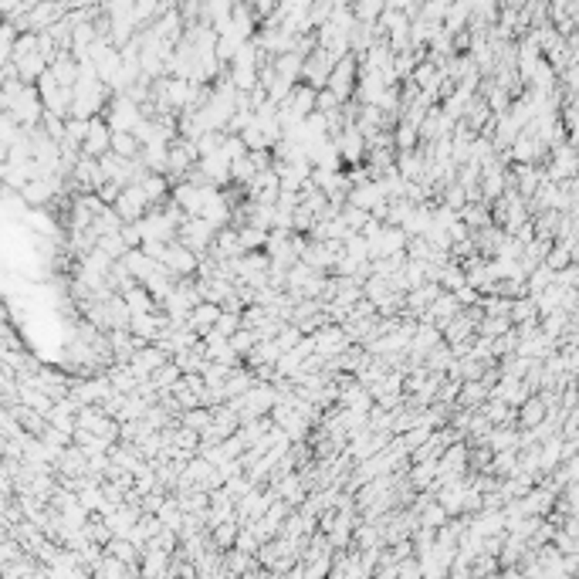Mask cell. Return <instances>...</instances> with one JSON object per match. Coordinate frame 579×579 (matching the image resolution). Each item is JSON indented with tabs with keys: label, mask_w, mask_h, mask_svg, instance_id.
<instances>
[{
	"label": "cell",
	"mask_w": 579,
	"mask_h": 579,
	"mask_svg": "<svg viewBox=\"0 0 579 579\" xmlns=\"http://www.w3.org/2000/svg\"><path fill=\"white\" fill-rule=\"evenodd\" d=\"M4 102V112H11L17 122L24 129H38L41 119H44V99H41L38 85H27V81H21L17 89H14V95H7V99H0Z\"/></svg>",
	"instance_id": "6da1fadb"
},
{
	"label": "cell",
	"mask_w": 579,
	"mask_h": 579,
	"mask_svg": "<svg viewBox=\"0 0 579 579\" xmlns=\"http://www.w3.org/2000/svg\"><path fill=\"white\" fill-rule=\"evenodd\" d=\"M177 237H180L190 251H197V254H207V251L214 247V241H217V227H214L207 217H187L180 224V234H177Z\"/></svg>",
	"instance_id": "7a4b0ae2"
},
{
	"label": "cell",
	"mask_w": 579,
	"mask_h": 579,
	"mask_svg": "<svg viewBox=\"0 0 579 579\" xmlns=\"http://www.w3.org/2000/svg\"><path fill=\"white\" fill-rule=\"evenodd\" d=\"M142 105L132 102L126 91H116V99H112V105H109V126L116 129V132H136V126L142 122Z\"/></svg>",
	"instance_id": "3957f363"
},
{
	"label": "cell",
	"mask_w": 579,
	"mask_h": 579,
	"mask_svg": "<svg viewBox=\"0 0 579 579\" xmlns=\"http://www.w3.org/2000/svg\"><path fill=\"white\" fill-rule=\"evenodd\" d=\"M163 264H167L177 278H193V274H197V268H200V254H197V251H190V247L177 237V241H169V244H167Z\"/></svg>",
	"instance_id": "277c9868"
},
{
	"label": "cell",
	"mask_w": 579,
	"mask_h": 579,
	"mask_svg": "<svg viewBox=\"0 0 579 579\" xmlns=\"http://www.w3.org/2000/svg\"><path fill=\"white\" fill-rule=\"evenodd\" d=\"M112 207H116L119 214H122V220H126V224H129V220H142V217H146V214H149V207H153V204H149V197L142 193V187H139V183H129L126 190L119 193V200H116V204H112Z\"/></svg>",
	"instance_id": "5b68a950"
},
{
	"label": "cell",
	"mask_w": 579,
	"mask_h": 579,
	"mask_svg": "<svg viewBox=\"0 0 579 579\" xmlns=\"http://www.w3.org/2000/svg\"><path fill=\"white\" fill-rule=\"evenodd\" d=\"M163 362H169V356L163 352V346H159V342H146V346L136 349V356L129 360V366H132V373L139 376V383H142V380H149Z\"/></svg>",
	"instance_id": "8992f818"
},
{
	"label": "cell",
	"mask_w": 579,
	"mask_h": 579,
	"mask_svg": "<svg viewBox=\"0 0 579 579\" xmlns=\"http://www.w3.org/2000/svg\"><path fill=\"white\" fill-rule=\"evenodd\" d=\"M231 156L224 153V149H217V153H207V156H200L197 159V167L204 169V177L214 187H227V183H234V177H231Z\"/></svg>",
	"instance_id": "52a82bcc"
},
{
	"label": "cell",
	"mask_w": 579,
	"mask_h": 579,
	"mask_svg": "<svg viewBox=\"0 0 579 579\" xmlns=\"http://www.w3.org/2000/svg\"><path fill=\"white\" fill-rule=\"evenodd\" d=\"M112 132H116V129L109 126V119L91 116L89 136H85V153L89 156H105L109 149H112Z\"/></svg>",
	"instance_id": "ba28073f"
},
{
	"label": "cell",
	"mask_w": 579,
	"mask_h": 579,
	"mask_svg": "<svg viewBox=\"0 0 579 579\" xmlns=\"http://www.w3.org/2000/svg\"><path fill=\"white\" fill-rule=\"evenodd\" d=\"M349 204L362 207V210H376V207L390 204V197H386V190L380 187V180H366V183H360V187L349 190Z\"/></svg>",
	"instance_id": "9c48e42d"
},
{
	"label": "cell",
	"mask_w": 579,
	"mask_h": 579,
	"mask_svg": "<svg viewBox=\"0 0 579 579\" xmlns=\"http://www.w3.org/2000/svg\"><path fill=\"white\" fill-rule=\"evenodd\" d=\"M139 159L153 169V173H167V167H169V142L167 139L146 142V146H142V153H139Z\"/></svg>",
	"instance_id": "30bf717a"
},
{
	"label": "cell",
	"mask_w": 579,
	"mask_h": 579,
	"mask_svg": "<svg viewBox=\"0 0 579 579\" xmlns=\"http://www.w3.org/2000/svg\"><path fill=\"white\" fill-rule=\"evenodd\" d=\"M220 312H224V309H220L217 302H200V305H193V312H190V325L200 335H207L214 325H217Z\"/></svg>",
	"instance_id": "8fae6325"
},
{
	"label": "cell",
	"mask_w": 579,
	"mask_h": 579,
	"mask_svg": "<svg viewBox=\"0 0 579 579\" xmlns=\"http://www.w3.org/2000/svg\"><path fill=\"white\" fill-rule=\"evenodd\" d=\"M284 102L292 105L298 116H312V112H315V102H319V89H315V85H309V81H305V85H295V89H292V95H288Z\"/></svg>",
	"instance_id": "7c38bea8"
},
{
	"label": "cell",
	"mask_w": 579,
	"mask_h": 579,
	"mask_svg": "<svg viewBox=\"0 0 579 579\" xmlns=\"http://www.w3.org/2000/svg\"><path fill=\"white\" fill-rule=\"evenodd\" d=\"M461 220L471 227V231H477V227H488V224H491L488 200H467V204L461 207Z\"/></svg>",
	"instance_id": "4fadbf2b"
},
{
	"label": "cell",
	"mask_w": 579,
	"mask_h": 579,
	"mask_svg": "<svg viewBox=\"0 0 579 579\" xmlns=\"http://www.w3.org/2000/svg\"><path fill=\"white\" fill-rule=\"evenodd\" d=\"M241 528L244 525H241L237 518H227V522H220V525L210 528V535H214V542L227 553V549H234V542H237V535H241Z\"/></svg>",
	"instance_id": "5bb4252c"
},
{
	"label": "cell",
	"mask_w": 579,
	"mask_h": 579,
	"mask_svg": "<svg viewBox=\"0 0 579 579\" xmlns=\"http://www.w3.org/2000/svg\"><path fill=\"white\" fill-rule=\"evenodd\" d=\"M180 424H187V427H193V430L204 434L207 427L214 424V410H210V407H190V410L180 413Z\"/></svg>",
	"instance_id": "9a60e30c"
},
{
	"label": "cell",
	"mask_w": 579,
	"mask_h": 579,
	"mask_svg": "<svg viewBox=\"0 0 579 579\" xmlns=\"http://www.w3.org/2000/svg\"><path fill=\"white\" fill-rule=\"evenodd\" d=\"M180 376H183V370H180V366H177L173 360H169V362H163V366H159V370L149 376V380L156 383V390H173V386L180 383Z\"/></svg>",
	"instance_id": "2e32d148"
},
{
	"label": "cell",
	"mask_w": 579,
	"mask_h": 579,
	"mask_svg": "<svg viewBox=\"0 0 579 579\" xmlns=\"http://www.w3.org/2000/svg\"><path fill=\"white\" fill-rule=\"evenodd\" d=\"M257 173H261V169H257V163L251 159V153L231 163V177H234V183H241V187H247V183L257 177Z\"/></svg>",
	"instance_id": "e0dca14e"
},
{
	"label": "cell",
	"mask_w": 579,
	"mask_h": 579,
	"mask_svg": "<svg viewBox=\"0 0 579 579\" xmlns=\"http://www.w3.org/2000/svg\"><path fill=\"white\" fill-rule=\"evenodd\" d=\"M99 251H105L112 261H119V257H126V251H132V247L126 244L122 231H116V234H102V237H99Z\"/></svg>",
	"instance_id": "ac0fdd59"
},
{
	"label": "cell",
	"mask_w": 579,
	"mask_h": 579,
	"mask_svg": "<svg viewBox=\"0 0 579 579\" xmlns=\"http://www.w3.org/2000/svg\"><path fill=\"white\" fill-rule=\"evenodd\" d=\"M339 214H342V220L349 224V231H356V234H362V227L373 220V210H362V207H356V204H346Z\"/></svg>",
	"instance_id": "d6986e66"
},
{
	"label": "cell",
	"mask_w": 579,
	"mask_h": 579,
	"mask_svg": "<svg viewBox=\"0 0 579 579\" xmlns=\"http://www.w3.org/2000/svg\"><path fill=\"white\" fill-rule=\"evenodd\" d=\"M518 417H522V424H525V427L542 424V417H545V400H539V397L525 400V403H522V410H518Z\"/></svg>",
	"instance_id": "ffe728a7"
},
{
	"label": "cell",
	"mask_w": 579,
	"mask_h": 579,
	"mask_svg": "<svg viewBox=\"0 0 579 579\" xmlns=\"http://www.w3.org/2000/svg\"><path fill=\"white\" fill-rule=\"evenodd\" d=\"M112 149L122 156H139L142 142L136 139V132H112Z\"/></svg>",
	"instance_id": "44dd1931"
},
{
	"label": "cell",
	"mask_w": 579,
	"mask_h": 579,
	"mask_svg": "<svg viewBox=\"0 0 579 579\" xmlns=\"http://www.w3.org/2000/svg\"><path fill=\"white\" fill-rule=\"evenodd\" d=\"M268 234L271 231H261V227H251V224H244V227H241L244 251H264V244H268Z\"/></svg>",
	"instance_id": "7402d4cb"
},
{
	"label": "cell",
	"mask_w": 579,
	"mask_h": 579,
	"mask_svg": "<svg viewBox=\"0 0 579 579\" xmlns=\"http://www.w3.org/2000/svg\"><path fill=\"white\" fill-rule=\"evenodd\" d=\"M241 325H244V312H227V309H224V312H220V319H217V325H214V329H217L220 335H227V339H231V335L237 332Z\"/></svg>",
	"instance_id": "603a6c76"
},
{
	"label": "cell",
	"mask_w": 579,
	"mask_h": 579,
	"mask_svg": "<svg viewBox=\"0 0 579 579\" xmlns=\"http://www.w3.org/2000/svg\"><path fill=\"white\" fill-rule=\"evenodd\" d=\"M122 237H126L129 247H142V244H146V234H142L139 220H129V224H122Z\"/></svg>",
	"instance_id": "cb8c5ba5"
},
{
	"label": "cell",
	"mask_w": 579,
	"mask_h": 579,
	"mask_svg": "<svg viewBox=\"0 0 579 579\" xmlns=\"http://www.w3.org/2000/svg\"><path fill=\"white\" fill-rule=\"evenodd\" d=\"M315 220H319V217H315V214H312L309 207L302 204V207L295 210V231H298V234H309L312 227H315Z\"/></svg>",
	"instance_id": "d4e9b609"
},
{
	"label": "cell",
	"mask_w": 579,
	"mask_h": 579,
	"mask_svg": "<svg viewBox=\"0 0 579 579\" xmlns=\"http://www.w3.org/2000/svg\"><path fill=\"white\" fill-rule=\"evenodd\" d=\"M386 7L390 11H403V7H410V0H386Z\"/></svg>",
	"instance_id": "484cf974"
},
{
	"label": "cell",
	"mask_w": 579,
	"mask_h": 579,
	"mask_svg": "<svg viewBox=\"0 0 579 579\" xmlns=\"http://www.w3.org/2000/svg\"><path fill=\"white\" fill-rule=\"evenodd\" d=\"M573 360H579V352H573ZM563 366H566V370H576L579 362H569V356H566V362H563Z\"/></svg>",
	"instance_id": "4316f807"
}]
</instances>
